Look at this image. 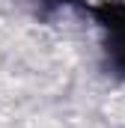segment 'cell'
<instances>
[{
  "mask_svg": "<svg viewBox=\"0 0 125 128\" xmlns=\"http://www.w3.org/2000/svg\"><path fill=\"white\" fill-rule=\"evenodd\" d=\"M33 6V12L39 15H60V12H84V6L90 0H24Z\"/></svg>",
  "mask_w": 125,
  "mask_h": 128,
  "instance_id": "7a4b0ae2",
  "label": "cell"
},
{
  "mask_svg": "<svg viewBox=\"0 0 125 128\" xmlns=\"http://www.w3.org/2000/svg\"><path fill=\"white\" fill-rule=\"evenodd\" d=\"M98 30L101 68L125 84V0H90L84 12Z\"/></svg>",
  "mask_w": 125,
  "mask_h": 128,
  "instance_id": "6da1fadb",
  "label": "cell"
}]
</instances>
